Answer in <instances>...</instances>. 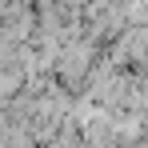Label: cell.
Listing matches in <instances>:
<instances>
[{"label": "cell", "mask_w": 148, "mask_h": 148, "mask_svg": "<svg viewBox=\"0 0 148 148\" xmlns=\"http://www.w3.org/2000/svg\"><path fill=\"white\" fill-rule=\"evenodd\" d=\"M16 84H20V76H16V72H0V100L8 96V92H12Z\"/></svg>", "instance_id": "cell-1"}]
</instances>
